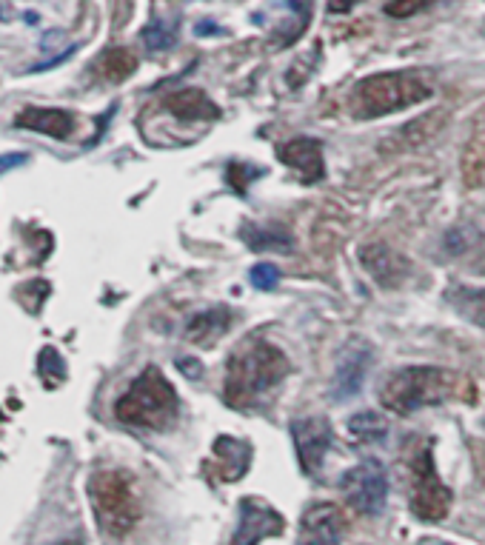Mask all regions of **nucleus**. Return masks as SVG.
<instances>
[{
	"label": "nucleus",
	"mask_w": 485,
	"mask_h": 545,
	"mask_svg": "<svg viewBox=\"0 0 485 545\" xmlns=\"http://www.w3.org/2000/svg\"><path fill=\"white\" fill-rule=\"evenodd\" d=\"M289 357L266 340H249L229 357L223 400L237 411H254L289 377Z\"/></svg>",
	"instance_id": "1"
},
{
	"label": "nucleus",
	"mask_w": 485,
	"mask_h": 545,
	"mask_svg": "<svg viewBox=\"0 0 485 545\" xmlns=\"http://www.w3.org/2000/svg\"><path fill=\"white\" fill-rule=\"evenodd\" d=\"M460 391V377L437 366H406L388 374L380 386V403L408 417L426 406H440Z\"/></svg>",
	"instance_id": "2"
},
{
	"label": "nucleus",
	"mask_w": 485,
	"mask_h": 545,
	"mask_svg": "<svg viewBox=\"0 0 485 545\" xmlns=\"http://www.w3.org/2000/svg\"><path fill=\"white\" fill-rule=\"evenodd\" d=\"M431 95L434 89L414 72H380L354 83L349 95V112L357 120H374V117L417 106Z\"/></svg>",
	"instance_id": "3"
},
{
	"label": "nucleus",
	"mask_w": 485,
	"mask_h": 545,
	"mask_svg": "<svg viewBox=\"0 0 485 545\" xmlns=\"http://www.w3.org/2000/svg\"><path fill=\"white\" fill-rule=\"evenodd\" d=\"M177 406L180 403H177L175 386L163 377V371L157 366H149L117 400L115 417L123 426L163 431L175 423Z\"/></svg>",
	"instance_id": "4"
},
{
	"label": "nucleus",
	"mask_w": 485,
	"mask_h": 545,
	"mask_svg": "<svg viewBox=\"0 0 485 545\" xmlns=\"http://www.w3.org/2000/svg\"><path fill=\"white\" fill-rule=\"evenodd\" d=\"M89 497L97 523L112 537H126L140 520V500L129 474L123 471H97L89 480Z\"/></svg>",
	"instance_id": "5"
},
{
	"label": "nucleus",
	"mask_w": 485,
	"mask_h": 545,
	"mask_svg": "<svg viewBox=\"0 0 485 545\" xmlns=\"http://www.w3.org/2000/svg\"><path fill=\"white\" fill-rule=\"evenodd\" d=\"M408 506L414 511V517L423 523H440L451 511V491L437 474L434 457H431V443H426V448L417 451L411 460Z\"/></svg>",
	"instance_id": "6"
},
{
	"label": "nucleus",
	"mask_w": 485,
	"mask_h": 545,
	"mask_svg": "<svg viewBox=\"0 0 485 545\" xmlns=\"http://www.w3.org/2000/svg\"><path fill=\"white\" fill-rule=\"evenodd\" d=\"M343 494L349 500V506L360 514H380L383 506H386L388 497V477L386 468L380 466L377 460H366L360 466H354L351 471L343 474Z\"/></svg>",
	"instance_id": "7"
},
{
	"label": "nucleus",
	"mask_w": 485,
	"mask_h": 545,
	"mask_svg": "<svg viewBox=\"0 0 485 545\" xmlns=\"http://www.w3.org/2000/svg\"><path fill=\"white\" fill-rule=\"evenodd\" d=\"M283 514L272 508L260 497H243L240 500V514H237V528H234L229 545H260L269 537L283 534Z\"/></svg>",
	"instance_id": "8"
},
{
	"label": "nucleus",
	"mask_w": 485,
	"mask_h": 545,
	"mask_svg": "<svg viewBox=\"0 0 485 545\" xmlns=\"http://www.w3.org/2000/svg\"><path fill=\"white\" fill-rule=\"evenodd\" d=\"M291 437H294L300 468L309 477H317L323 463H326L331 440H334L329 417H300V420H294L291 423Z\"/></svg>",
	"instance_id": "9"
},
{
	"label": "nucleus",
	"mask_w": 485,
	"mask_h": 545,
	"mask_svg": "<svg viewBox=\"0 0 485 545\" xmlns=\"http://www.w3.org/2000/svg\"><path fill=\"white\" fill-rule=\"evenodd\" d=\"M371 357L374 351L366 346L363 340H351L346 349L340 351L337 369H334V380H331V397L334 400H351L363 391L366 374L371 371Z\"/></svg>",
	"instance_id": "10"
},
{
	"label": "nucleus",
	"mask_w": 485,
	"mask_h": 545,
	"mask_svg": "<svg viewBox=\"0 0 485 545\" xmlns=\"http://www.w3.org/2000/svg\"><path fill=\"white\" fill-rule=\"evenodd\" d=\"M260 15H272L269 40L274 49H286L309 29L311 6L309 0H272L266 9H260Z\"/></svg>",
	"instance_id": "11"
},
{
	"label": "nucleus",
	"mask_w": 485,
	"mask_h": 545,
	"mask_svg": "<svg viewBox=\"0 0 485 545\" xmlns=\"http://www.w3.org/2000/svg\"><path fill=\"white\" fill-rule=\"evenodd\" d=\"M277 157L289 166L306 186L326 180V160H323V140L317 137H294L277 149Z\"/></svg>",
	"instance_id": "12"
},
{
	"label": "nucleus",
	"mask_w": 485,
	"mask_h": 545,
	"mask_svg": "<svg viewBox=\"0 0 485 545\" xmlns=\"http://www.w3.org/2000/svg\"><path fill=\"white\" fill-rule=\"evenodd\" d=\"M346 534V514L331 503L311 506L300 520V545H340Z\"/></svg>",
	"instance_id": "13"
},
{
	"label": "nucleus",
	"mask_w": 485,
	"mask_h": 545,
	"mask_svg": "<svg viewBox=\"0 0 485 545\" xmlns=\"http://www.w3.org/2000/svg\"><path fill=\"white\" fill-rule=\"evenodd\" d=\"M360 263L369 269V274L383 286V289H400L406 283V277L411 274V266L406 263V257H400L397 252H391L383 243H371L360 252Z\"/></svg>",
	"instance_id": "14"
},
{
	"label": "nucleus",
	"mask_w": 485,
	"mask_h": 545,
	"mask_svg": "<svg viewBox=\"0 0 485 545\" xmlns=\"http://www.w3.org/2000/svg\"><path fill=\"white\" fill-rule=\"evenodd\" d=\"M163 109L183 123H209L220 117V106L200 89H177L163 100Z\"/></svg>",
	"instance_id": "15"
},
{
	"label": "nucleus",
	"mask_w": 485,
	"mask_h": 545,
	"mask_svg": "<svg viewBox=\"0 0 485 545\" xmlns=\"http://www.w3.org/2000/svg\"><path fill=\"white\" fill-rule=\"evenodd\" d=\"M214 471L220 474L223 483L240 480L252 466V446L234 437H217L214 440Z\"/></svg>",
	"instance_id": "16"
},
{
	"label": "nucleus",
	"mask_w": 485,
	"mask_h": 545,
	"mask_svg": "<svg viewBox=\"0 0 485 545\" xmlns=\"http://www.w3.org/2000/svg\"><path fill=\"white\" fill-rule=\"evenodd\" d=\"M15 123L20 129H32V132L58 137V140H66L75 132V115L66 109H23Z\"/></svg>",
	"instance_id": "17"
},
{
	"label": "nucleus",
	"mask_w": 485,
	"mask_h": 545,
	"mask_svg": "<svg viewBox=\"0 0 485 545\" xmlns=\"http://www.w3.org/2000/svg\"><path fill=\"white\" fill-rule=\"evenodd\" d=\"M232 320L234 314L226 306H214V309H206V312H197L186 326V337L192 340L194 346H212L232 329Z\"/></svg>",
	"instance_id": "18"
},
{
	"label": "nucleus",
	"mask_w": 485,
	"mask_h": 545,
	"mask_svg": "<svg viewBox=\"0 0 485 545\" xmlns=\"http://www.w3.org/2000/svg\"><path fill=\"white\" fill-rule=\"evenodd\" d=\"M240 237L252 246L254 252H266V249L291 252V234L280 226H243Z\"/></svg>",
	"instance_id": "19"
},
{
	"label": "nucleus",
	"mask_w": 485,
	"mask_h": 545,
	"mask_svg": "<svg viewBox=\"0 0 485 545\" xmlns=\"http://www.w3.org/2000/svg\"><path fill=\"white\" fill-rule=\"evenodd\" d=\"M349 434L360 446H374V443L386 440L388 423L377 411H360L349 420Z\"/></svg>",
	"instance_id": "20"
},
{
	"label": "nucleus",
	"mask_w": 485,
	"mask_h": 545,
	"mask_svg": "<svg viewBox=\"0 0 485 545\" xmlns=\"http://www.w3.org/2000/svg\"><path fill=\"white\" fill-rule=\"evenodd\" d=\"M448 303L471 323L485 326V289H471V286L448 289Z\"/></svg>",
	"instance_id": "21"
},
{
	"label": "nucleus",
	"mask_w": 485,
	"mask_h": 545,
	"mask_svg": "<svg viewBox=\"0 0 485 545\" xmlns=\"http://www.w3.org/2000/svg\"><path fill=\"white\" fill-rule=\"evenodd\" d=\"M137 58L129 52V49H109L103 58L97 60V72L100 78H106L109 83H120L129 75H135Z\"/></svg>",
	"instance_id": "22"
},
{
	"label": "nucleus",
	"mask_w": 485,
	"mask_h": 545,
	"mask_svg": "<svg viewBox=\"0 0 485 545\" xmlns=\"http://www.w3.org/2000/svg\"><path fill=\"white\" fill-rule=\"evenodd\" d=\"M140 38L146 43V49H152V52H166V49H172L177 43V20H152V23L140 32Z\"/></svg>",
	"instance_id": "23"
},
{
	"label": "nucleus",
	"mask_w": 485,
	"mask_h": 545,
	"mask_svg": "<svg viewBox=\"0 0 485 545\" xmlns=\"http://www.w3.org/2000/svg\"><path fill=\"white\" fill-rule=\"evenodd\" d=\"M49 292H52V286H49L46 280H29V283L18 286L15 297H18V303L26 312L35 314L40 312V306H43V300L49 297Z\"/></svg>",
	"instance_id": "24"
},
{
	"label": "nucleus",
	"mask_w": 485,
	"mask_h": 545,
	"mask_svg": "<svg viewBox=\"0 0 485 545\" xmlns=\"http://www.w3.org/2000/svg\"><path fill=\"white\" fill-rule=\"evenodd\" d=\"M38 371H40V377L46 380V386H49V389H55V383L66 377L63 357H60L58 351L52 349V346H46V349L40 351V357H38Z\"/></svg>",
	"instance_id": "25"
},
{
	"label": "nucleus",
	"mask_w": 485,
	"mask_h": 545,
	"mask_svg": "<svg viewBox=\"0 0 485 545\" xmlns=\"http://www.w3.org/2000/svg\"><path fill=\"white\" fill-rule=\"evenodd\" d=\"M437 0H388L386 3V12L388 18H411V15H420V12H426L428 6H434Z\"/></svg>",
	"instance_id": "26"
},
{
	"label": "nucleus",
	"mask_w": 485,
	"mask_h": 545,
	"mask_svg": "<svg viewBox=\"0 0 485 545\" xmlns=\"http://www.w3.org/2000/svg\"><path fill=\"white\" fill-rule=\"evenodd\" d=\"M249 280H252L254 289L272 292V289H277V283H280V272H277V266H272V263H260V266H254L252 269Z\"/></svg>",
	"instance_id": "27"
},
{
	"label": "nucleus",
	"mask_w": 485,
	"mask_h": 545,
	"mask_svg": "<svg viewBox=\"0 0 485 545\" xmlns=\"http://www.w3.org/2000/svg\"><path fill=\"white\" fill-rule=\"evenodd\" d=\"M263 175V169H254V166H246V163H232L229 166V172H226V177H229V186H234L237 192H246V186L252 183L254 177Z\"/></svg>",
	"instance_id": "28"
},
{
	"label": "nucleus",
	"mask_w": 485,
	"mask_h": 545,
	"mask_svg": "<svg viewBox=\"0 0 485 545\" xmlns=\"http://www.w3.org/2000/svg\"><path fill=\"white\" fill-rule=\"evenodd\" d=\"M23 163H29V155L26 152H12V155H0V175L9 172V169H18Z\"/></svg>",
	"instance_id": "29"
},
{
	"label": "nucleus",
	"mask_w": 485,
	"mask_h": 545,
	"mask_svg": "<svg viewBox=\"0 0 485 545\" xmlns=\"http://www.w3.org/2000/svg\"><path fill=\"white\" fill-rule=\"evenodd\" d=\"M75 49H78V46H75V43H72V46H69V49H66V52H60V55H55V58H49V60H43V63H38V66H35V69H32V72H46V69H52V66H58V63H63V60L72 58V55H75Z\"/></svg>",
	"instance_id": "30"
},
{
	"label": "nucleus",
	"mask_w": 485,
	"mask_h": 545,
	"mask_svg": "<svg viewBox=\"0 0 485 545\" xmlns=\"http://www.w3.org/2000/svg\"><path fill=\"white\" fill-rule=\"evenodd\" d=\"M357 3H363V0H329V9L331 12H351Z\"/></svg>",
	"instance_id": "31"
},
{
	"label": "nucleus",
	"mask_w": 485,
	"mask_h": 545,
	"mask_svg": "<svg viewBox=\"0 0 485 545\" xmlns=\"http://www.w3.org/2000/svg\"><path fill=\"white\" fill-rule=\"evenodd\" d=\"M180 371L189 374V377H197V374H200V366H197V360H180Z\"/></svg>",
	"instance_id": "32"
},
{
	"label": "nucleus",
	"mask_w": 485,
	"mask_h": 545,
	"mask_svg": "<svg viewBox=\"0 0 485 545\" xmlns=\"http://www.w3.org/2000/svg\"><path fill=\"white\" fill-rule=\"evenodd\" d=\"M194 32H197V35H206V32H220V29H217V26H212V23H209V26H206V23H200Z\"/></svg>",
	"instance_id": "33"
},
{
	"label": "nucleus",
	"mask_w": 485,
	"mask_h": 545,
	"mask_svg": "<svg viewBox=\"0 0 485 545\" xmlns=\"http://www.w3.org/2000/svg\"><path fill=\"white\" fill-rule=\"evenodd\" d=\"M417 545H451V543H443V540H420Z\"/></svg>",
	"instance_id": "34"
},
{
	"label": "nucleus",
	"mask_w": 485,
	"mask_h": 545,
	"mask_svg": "<svg viewBox=\"0 0 485 545\" xmlns=\"http://www.w3.org/2000/svg\"><path fill=\"white\" fill-rule=\"evenodd\" d=\"M0 420H3V414H0Z\"/></svg>",
	"instance_id": "35"
}]
</instances>
